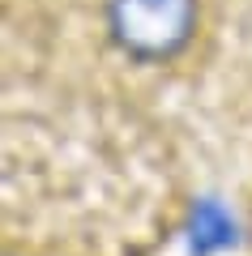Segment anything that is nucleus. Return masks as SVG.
<instances>
[{"label": "nucleus", "instance_id": "obj_1", "mask_svg": "<svg viewBox=\"0 0 252 256\" xmlns=\"http://www.w3.org/2000/svg\"><path fill=\"white\" fill-rule=\"evenodd\" d=\"M107 30L133 60H171L197 30V0H107Z\"/></svg>", "mask_w": 252, "mask_h": 256}]
</instances>
